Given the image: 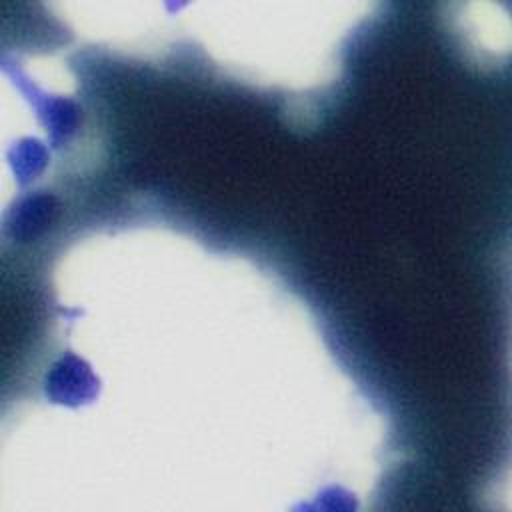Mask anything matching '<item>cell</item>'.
<instances>
[{
	"mask_svg": "<svg viewBox=\"0 0 512 512\" xmlns=\"http://www.w3.org/2000/svg\"><path fill=\"white\" fill-rule=\"evenodd\" d=\"M98 392V378L90 366L74 354L62 356L46 374V396L52 402L76 406L92 400Z\"/></svg>",
	"mask_w": 512,
	"mask_h": 512,
	"instance_id": "cell-1",
	"label": "cell"
},
{
	"mask_svg": "<svg viewBox=\"0 0 512 512\" xmlns=\"http://www.w3.org/2000/svg\"><path fill=\"white\" fill-rule=\"evenodd\" d=\"M58 216V200L52 194H34L24 198L8 218L12 238L30 240L42 234Z\"/></svg>",
	"mask_w": 512,
	"mask_h": 512,
	"instance_id": "cell-2",
	"label": "cell"
},
{
	"mask_svg": "<svg viewBox=\"0 0 512 512\" xmlns=\"http://www.w3.org/2000/svg\"><path fill=\"white\" fill-rule=\"evenodd\" d=\"M42 114H44L46 126L50 128V138L54 142H60L74 132L78 108L70 100H62V98L44 100Z\"/></svg>",
	"mask_w": 512,
	"mask_h": 512,
	"instance_id": "cell-3",
	"label": "cell"
},
{
	"mask_svg": "<svg viewBox=\"0 0 512 512\" xmlns=\"http://www.w3.org/2000/svg\"><path fill=\"white\" fill-rule=\"evenodd\" d=\"M46 164V150L38 140H22L16 148L14 156V170L18 172L20 180L34 178Z\"/></svg>",
	"mask_w": 512,
	"mask_h": 512,
	"instance_id": "cell-4",
	"label": "cell"
}]
</instances>
